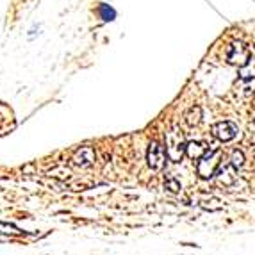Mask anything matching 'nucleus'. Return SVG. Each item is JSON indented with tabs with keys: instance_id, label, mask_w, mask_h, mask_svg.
<instances>
[{
	"instance_id": "f257e3e1",
	"label": "nucleus",
	"mask_w": 255,
	"mask_h": 255,
	"mask_svg": "<svg viewBox=\"0 0 255 255\" xmlns=\"http://www.w3.org/2000/svg\"><path fill=\"white\" fill-rule=\"evenodd\" d=\"M186 139H184V134L177 127H173L171 130L166 132V153H168V159L173 162H180L186 153Z\"/></svg>"
},
{
	"instance_id": "f03ea898",
	"label": "nucleus",
	"mask_w": 255,
	"mask_h": 255,
	"mask_svg": "<svg viewBox=\"0 0 255 255\" xmlns=\"http://www.w3.org/2000/svg\"><path fill=\"white\" fill-rule=\"evenodd\" d=\"M220 170H221V150L220 148L205 152V155L198 161V166H196V171H198V175H200L202 179H213V177H216Z\"/></svg>"
},
{
	"instance_id": "7ed1b4c3",
	"label": "nucleus",
	"mask_w": 255,
	"mask_h": 255,
	"mask_svg": "<svg viewBox=\"0 0 255 255\" xmlns=\"http://www.w3.org/2000/svg\"><path fill=\"white\" fill-rule=\"evenodd\" d=\"M166 159H168V153H166L164 146H161L157 141H152L148 146V153H146V161L152 170L161 171L166 166Z\"/></svg>"
},
{
	"instance_id": "20e7f679",
	"label": "nucleus",
	"mask_w": 255,
	"mask_h": 255,
	"mask_svg": "<svg viewBox=\"0 0 255 255\" xmlns=\"http://www.w3.org/2000/svg\"><path fill=\"white\" fill-rule=\"evenodd\" d=\"M250 57H252L250 50L245 47V43H243V41H234L229 47L227 59H229L230 64H238V66H243V64L248 63V59H250Z\"/></svg>"
},
{
	"instance_id": "39448f33",
	"label": "nucleus",
	"mask_w": 255,
	"mask_h": 255,
	"mask_svg": "<svg viewBox=\"0 0 255 255\" xmlns=\"http://www.w3.org/2000/svg\"><path fill=\"white\" fill-rule=\"evenodd\" d=\"M238 125L232 124V122H229V120H225V122H220V124L213 125V136L216 137V139L223 141V143H227V141H232L236 136H238Z\"/></svg>"
},
{
	"instance_id": "423d86ee",
	"label": "nucleus",
	"mask_w": 255,
	"mask_h": 255,
	"mask_svg": "<svg viewBox=\"0 0 255 255\" xmlns=\"http://www.w3.org/2000/svg\"><path fill=\"white\" fill-rule=\"evenodd\" d=\"M239 79H241V82H245L247 95L254 93L255 91V59L254 57H250L247 64L239 66Z\"/></svg>"
},
{
	"instance_id": "0eeeda50",
	"label": "nucleus",
	"mask_w": 255,
	"mask_h": 255,
	"mask_svg": "<svg viewBox=\"0 0 255 255\" xmlns=\"http://www.w3.org/2000/svg\"><path fill=\"white\" fill-rule=\"evenodd\" d=\"M72 161H73V164H75V166H81V168H90V166L95 162V150L91 148V146H81V148L73 153Z\"/></svg>"
},
{
	"instance_id": "6e6552de",
	"label": "nucleus",
	"mask_w": 255,
	"mask_h": 255,
	"mask_svg": "<svg viewBox=\"0 0 255 255\" xmlns=\"http://www.w3.org/2000/svg\"><path fill=\"white\" fill-rule=\"evenodd\" d=\"M207 152V145L200 141H189L186 145V155L189 159H202Z\"/></svg>"
},
{
	"instance_id": "1a4fd4ad",
	"label": "nucleus",
	"mask_w": 255,
	"mask_h": 255,
	"mask_svg": "<svg viewBox=\"0 0 255 255\" xmlns=\"http://www.w3.org/2000/svg\"><path fill=\"white\" fill-rule=\"evenodd\" d=\"M21 232L18 227H14L13 223H4V221H0V241H9V239L18 238L21 236Z\"/></svg>"
},
{
	"instance_id": "9d476101",
	"label": "nucleus",
	"mask_w": 255,
	"mask_h": 255,
	"mask_svg": "<svg viewBox=\"0 0 255 255\" xmlns=\"http://www.w3.org/2000/svg\"><path fill=\"white\" fill-rule=\"evenodd\" d=\"M202 122V109L200 106H193L191 109L186 113V124L189 127H196Z\"/></svg>"
},
{
	"instance_id": "9b49d317",
	"label": "nucleus",
	"mask_w": 255,
	"mask_h": 255,
	"mask_svg": "<svg viewBox=\"0 0 255 255\" xmlns=\"http://www.w3.org/2000/svg\"><path fill=\"white\" fill-rule=\"evenodd\" d=\"M243 164H245V153H243L241 150H234L232 155H230V166L236 168V170H239Z\"/></svg>"
},
{
	"instance_id": "f8f14e48",
	"label": "nucleus",
	"mask_w": 255,
	"mask_h": 255,
	"mask_svg": "<svg viewBox=\"0 0 255 255\" xmlns=\"http://www.w3.org/2000/svg\"><path fill=\"white\" fill-rule=\"evenodd\" d=\"M164 187L171 193H179L180 189H182V187H180V182L175 179V177H168V179L164 180Z\"/></svg>"
},
{
	"instance_id": "ddd939ff",
	"label": "nucleus",
	"mask_w": 255,
	"mask_h": 255,
	"mask_svg": "<svg viewBox=\"0 0 255 255\" xmlns=\"http://www.w3.org/2000/svg\"><path fill=\"white\" fill-rule=\"evenodd\" d=\"M100 11H102V13H106L104 14V20H113V18H115V11H113V9H107V5L106 4H102L100 5Z\"/></svg>"
}]
</instances>
